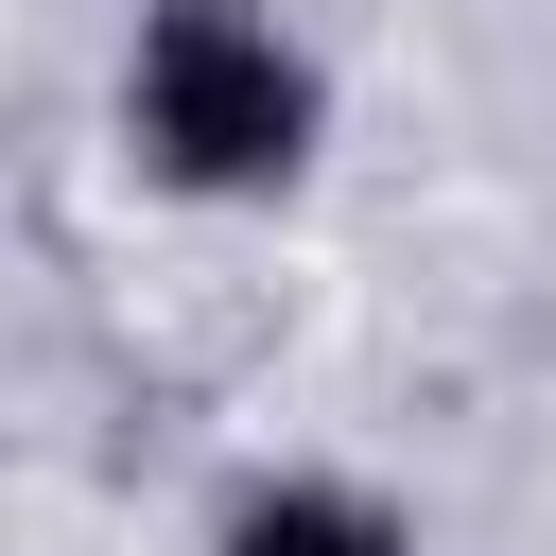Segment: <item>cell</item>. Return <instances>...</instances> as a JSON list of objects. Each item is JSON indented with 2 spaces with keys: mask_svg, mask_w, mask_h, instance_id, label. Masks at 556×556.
<instances>
[{
  "mask_svg": "<svg viewBox=\"0 0 556 556\" xmlns=\"http://www.w3.org/2000/svg\"><path fill=\"white\" fill-rule=\"evenodd\" d=\"M104 139L156 208H295L330 156V52L278 0H139L104 70Z\"/></svg>",
  "mask_w": 556,
  "mask_h": 556,
  "instance_id": "1",
  "label": "cell"
},
{
  "mask_svg": "<svg viewBox=\"0 0 556 556\" xmlns=\"http://www.w3.org/2000/svg\"><path fill=\"white\" fill-rule=\"evenodd\" d=\"M208 556H417V504L365 469H243L208 504Z\"/></svg>",
  "mask_w": 556,
  "mask_h": 556,
  "instance_id": "2",
  "label": "cell"
}]
</instances>
